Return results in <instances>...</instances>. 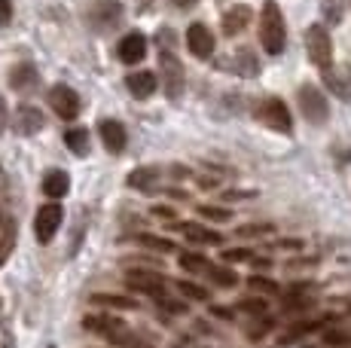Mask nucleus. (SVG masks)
I'll return each mask as SVG.
<instances>
[{"mask_svg": "<svg viewBox=\"0 0 351 348\" xmlns=\"http://www.w3.org/2000/svg\"><path fill=\"white\" fill-rule=\"evenodd\" d=\"M260 43L269 55H281L287 43V31H285V16H281L278 3L275 0H266L260 16Z\"/></svg>", "mask_w": 351, "mask_h": 348, "instance_id": "obj_1", "label": "nucleus"}, {"mask_svg": "<svg viewBox=\"0 0 351 348\" xmlns=\"http://www.w3.org/2000/svg\"><path fill=\"white\" fill-rule=\"evenodd\" d=\"M306 52L318 71H324V73L333 71V40H330L324 25H312V28L306 31Z\"/></svg>", "mask_w": 351, "mask_h": 348, "instance_id": "obj_2", "label": "nucleus"}, {"mask_svg": "<svg viewBox=\"0 0 351 348\" xmlns=\"http://www.w3.org/2000/svg\"><path fill=\"white\" fill-rule=\"evenodd\" d=\"M125 284H128V290L153 297L156 303L168 297V278L162 275V272H153V269H128Z\"/></svg>", "mask_w": 351, "mask_h": 348, "instance_id": "obj_3", "label": "nucleus"}, {"mask_svg": "<svg viewBox=\"0 0 351 348\" xmlns=\"http://www.w3.org/2000/svg\"><path fill=\"white\" fill-rule=\"evenodd\" d=\"M83 327L92 333H98V336L110 339V343H128V327L123 318H117V314H86L83 318Z\"/></svg>", "mask_w": 351, "mask_h": 348, "instance_id": "obj_4", "label": "nucleus"}, {"mask_svg": "<svg viewBox=\"0 0 351 348\" xmlns=\"http://www.w3.org/2000/svg\"><path fill=\"white\" fill-rule=\"evenodd\" d=\"M296 98H300V110H302V116H306L308 123H315V125L327 123L330 104H327V98L318 92V86H302Z\"/></svg>", "mask_w": 351, "mask_h": 348, "instance_id": "obj_5", "label": "nucleus"}, {"mask_svg": "<svg viewBox=\"0 0 351 348\" xmlns=\"http://www.w3.org/2000/svg\"><path fill=\"white\" fill-rule=\"evenodd\" d=\"M62 217H64V211H62V205H43V208L37 211V220H34V232H37V242L40 245H49L52 238H56V232H58V226H62Z\"/></svg>", "mask_w": 351, "mask_h": 348, "instance_id": "obj_6", "label": "nucleus"}, {"mask_svg": "<svg viewBox=\"0 0 351 348\" xmlns=\"http://www.w3.org/2000/svg\"><path fill=\"white\" fill-rule=\"evenodd\" d=\"M260 119L269 125V129L281 132V135H290V129H293L290 110H287V104L281 101V98H269V101H263V107H260Z\"/></svg>", "mask_w": 351, "mask_h": 348, "instance_id": "obj_7", "label": "nucleus"}, {"mask_svg": "<svg viewBox=\"0 0 351 348\" xmlns=\"http://www.w3.org/2000/svg\"><path fill=\"white\" fill-rule=\"evenodd\" d=\"M159 68H162V79H165V92L168 98H180V92H184V68H180V62L174 58V52H165L162 49L159 55Z\"/></svg>", "mask_w": 351, "mask_h": 348, "instance_id": "obj_8", "label": "nucleus"}, {"mask_svg": "<svg viewBox=\"0 0 351 348\" xmlns=\"http://www.w3.org/2000/svg\"><path fill=\"white\" fill-rule=\"evenodd\" d=\"M49 107L62 119H77L80 116V95L71 86L58 83V86H52V92H49Z\"/></svg>", "mask_w": 351, "mask_h": 348, "instance_id": "obj_9", "label": "nucleus"}, {"mask_svg": "<svg viewBox=\"0 0 351 348\" xmlns=\"http://www.w3.org/2000/svg\"><path fill=\"white\" fill-rule=\"evenodd\" d=\"M186 46H190V52L195 58H211L217 43H214V34L205 25H190V31H186Z\"/></svg>", "mask_w": 351, "mask_h": 348, "instance_id": "obj_10", "label": "nucleus"}, {"mask_svg": "<svg viewBox=\"0 0 351 348\" xmlns=\"http://www.w3.org/2000/svg\"><path fill=\"white\" fill-rule=\"evenodd\" d=\"M98 135L101 140H104V147H107V153H123L125 150V129H123V123H117V119H104V123L98 125Z\"/></svg>", "mask_w": 351, "mask_h": 348, "instance_id": "obj_11", "label": "nucleus"}, {"mask_svg": "<svg viewBox=\"0 0 351 348\" xmlns=\"http://www.w3.org/2000/svg\"><path fill=\"white\" fill-rule=\"evenodd\" d=\"M147 55V37L144 34H125L119 40V58H123L125 64H138L141 58Z\"/></svg>", "mask_w": 351, "mask_h": 348, "instance_id": "obj_12", "label": "nucleus"}, {"mask_svg": "<svg viewBox=\"0 0 351 348\" xmlns=\"http://www.w3.org/2000/svg\"><path fill=\"white\" fill-rule=\"evenodd\" d=\"M125 86L134 98H150L159 83H156V73L153 71H134V73L125 77Z\"/></svg>", "mask_w": 351, "mask_h": 348, "instance_id": "obj_13", "label": "nucleus"}, {"mask_svg": "<svg viewBox=\"0 0 351 348\" xmlns=\"http://www.w3.org/2000/svg\"><path fill=\"white\" fill-rule=\"evenodd\" d=\"M247 22H251V6H232V10H226V16H223V34L235 37L239 31L247 28Z\"/></svg>", "mask_w": 351, "mask_h": 348, "instance_id": "obj_14", "label": "nucleus"}, {"mask_svg": "<svg viewBox=\"0 0 351 348\" xmlns=\"http://www.w3.org/2000/svg\"><path fill=\"white\" fill-rule=\"evenodd\" d=\"M67 190H71V177H67L64 171H49L43 177V192L49 199H62V196H67Z\"/></svg>", "mask_w": 351, "mask_h": 348, "instance_id": "obj_15", "label": "nucleus"}, {"mask_svg": "<svg viewBox=\"0 0 351 348\" xmlns=\"http://www.w3.org/2000/svg\"><path fill=\"white\" fill-rule=\"evenodd\" d=\"M12 251H16V223L12 217H3L0 220V266L12 257Z\"/></svg>", "mask_w": 351, "mask_h": 348, "instance_id": "obj_16", "label": "nucleus"}, {"mask_svg": "<svg viewBox=\"0 0 351 348\" xmlns=\"http://www.w3.org/2000/svg\"><path fill=\"white\" fill-rule=\"evenodd\" d=\"M10 83L16 92H31L34 86H37V71H34L31 64H19V68L10 71Z\"/></svg>", "mask_w": 351, "mask_h": 348, "instance_id": "obj_17", "label": "nucleus"}, {"mask_svg": "<svg viewBox=\"0 0 351 348\" xmlns=\"http://www.w3.org/2000/svg\"><path fill=\"white\" fill-rule=\"evenodd\" d=\"M178 229L184 232L190 242H199V245H220V236L214 229H205L202 223H178Z\"/></svg>", "mask_w": 351, "mask_h": 348, "instance_id": "obj_18", "label": "nucleus"}, {"mask_svg": "<svg viewBox=\"0 0 351 348\" xmlns=\"http://www.w3.org/2000/svg\"><path fill=\"white\" fill-rule=\"evenodd\" d=\"M40 129H43V113H37L34 107H22L19 110V132L22 135H34Z\"/></svg>", "mask_w": 351, "mask_h": 348, "instance_id": "obj_19", "label": "nucleus"}, {"mask_svg": "<svg viewBox=\"0 0 351 348\" xmlns=\"http://www.w3.org/2000/svg\"><path fill=\"white\" fill-rule=\"evenodd\" d=\"M64 144H67V150H73L77 156H86V153H89V132L86 129H67Z\"/></svg>", "mask_w": 351, "mask_h": 348, "instance_id": "obj_20", "label": "nucleus"}, {"mask_svg": "<svg viewBox=\"0 0 351 348\" xmlns=\"http://www.w3.org/2000/svg\"><path fill=\"white\" fill-rule=\"evenodd\" d=\"M92 303L107 306V309H134V299L123 293H92Z\"/></svg>", "mask_w": 351, "mask_h": 348, "instance_id": "obj_21", "label": "nucleus"}, {"mask_svg": "<svg viewBox=\"0 0 351 348\" xmlns=\"http://www.w3.org/2000/svg\"><path fill=\"white\" fill-rule=\"evenodd\" d=\"M159 169H138V171H132L128 174V186H134V190H147L150 192V186H153V180H159Z\"/></svg>", "mask_w": 351, "mask_h": 348, "instance_id": "obj_22", "label": "nucleus"}, {"mask_svg": "<svg viewBox=\"0 0 351 348\" xmlns=\"http://www.w3.org/2000/svg\"><path fill=\"white\" fill-rule=\"evenodd\" d=\"M205 275L214 281V287H235L239 284V275H235L229 266H208Z\"/></svg>", "mask_w": 351, "mask_h": 348, "instance_id": "obj_23", "label": "nucleus"}, {"mask_svg": "<svg viewBox=\"0 0 351 348\" xmlns=\"http://www.w3.org/2000/svg\"><path fill=\"white\" fill-rule=\"evenodd\" d=\"M180 269L190 272V275H202V272H208V260L202 257V253L184 251V253H180Z\"/></svg>", "mask_w": 351, "mask_h": 348, "instance_id": "obj_24", "label": "nucleus"}, {"mask_svg": "<svg viewBox=\"0 0 351 348\" xmlns=\"http://www.w3.org/2000/svg\"><path fill=\"white\" fill-rule=\"evenodd\" d=\"M138 245L150 247V251H159V253H174V242H168V238H159V236H150V232L138 236Z\"/></svg>", "mask_w": 351, "mask_h": 348, "instance_id": "obj_25", "label": "nucleus"}, {"mask_svg": "<svg viewBox=\"0 0 351 348\" xmlns=\"http://www.w3.org/2000/svg\"><path fill=\"white\" fill-rule=\"evenodd\" d=\"M321 327V321H300V324H293L290 330L285 333V343H293V339L306 336V333H315Z\"/></svg>", "mask_w": 351, "mask_h": 348, "instance_id": "obj_26", "label": "nucleus"}, {"mask_svg": "<svg viewBox=\"0 0 351 348\" xmlns=\"http://www.w3.org/2000/svg\"><path fill=\"white\" fill-rule=\"evenodd\" d=\"M178 290L184 293L186 299H195V303H205L208 299V290L205 287H199L195 281H178Z\"/></svg>", "mask_w": 351, "mask_h": 348, "instance_id": "obj_27", "label": "nucleus"}, {"mask_svg": "<svg viewBox=\"0 0 351 348\" xmlns=\"http://www.w3.org/2000/svg\"><path fill=\"white\" fill-rule=\"evenodd\" d=\"M321 12H324V22L336 25L342 18V0H321Z\"/></svg>", "mask_w": 351, "mask_h": 348, "instance_id": "obj_28", "label": "nucleus"}, {"mask_svg": "<svg viewBox=\"0 0 351 348\" xmlns=\"http://www.w3.org/2000/svg\"><path fill=\"white\" fill-rule=\"evenodd\" d=\"M235 309L247 312V314H266L269 306H266V299H263V297H256V299H239V306H235Z\"/></svg>", "mask_w": 351, "mask_h": 348, "instance_id": "obj_29", "label": "nucleus"}, {"mask_svg": "<svg viewBox=\"0 0 351 348\" xmlns=\"http://www.w3.org/2000/svg\"><path fill=\"white\" fill-rule=\"evenodd\" d=\"M269 232H272V223H247V226H239L235 236L247 238V236H269Z\"/></svg>", "mask_w": 351, "mask_h": 348, "instance_id": "obj_30", "label": "nucleus"}, {"mask_svg": "<svg viewBox=\"0 0 351 348\" xmlns=\"http://www.w3.org/2000/svg\"><path fill=\"white\" fill-rule=\"evenodd\" d=\"M199 214H202L205 220H214V223H226V220L232 217V214H229L226 208H214V205H202Z\"/></svg>", "mask_w": 351, "mask_h": 348, "instance_id": "obj_31", "label": "nucleus"}, {"mask_svg": "<svg viewBox=\"0 0 351 348\" xmlns=\"http://www.w3.org/2000/svg\"><path fill=\"white\" fill-rule=\"evenodd\" d=\"M272 327H275V321H272V318H266V314H260V321H256L251 330H247V336H251V339H263L269 330H272Z\"/></svg>", "mask_w": 351, "mask_h": 348, "instance_id": "obj_32", "label": "nucleus"}, {"mask_svg": "<svg viewBox=\"0 0 351 348\" xmlns=\"http://www.w3.org/2000/svg\"><path fill=\"white\" fill-rule=\"evenodd\" d=\"M247 284H251L256 293H278V284H275L272 278H260V275H254L251 281H247Z\"/></svg>", "mask_w": 351, "mask_h": 348, "instance_id": "obj_33", "label": "nucleus"}, {"mask_svg": "<svg viewBox=\"0 0 351 348\" xmlns=\"http://www.w3.org/2000/svg\"><path fill=\"white\" fill-rule=\"evenodd\" d=\"M226 263H241V260H254V253L247 247H232V251H223Z\"/></svg>", "mask_w": 351, "mask_h": 348, "instance_id": "obj_34", "label": "nucleus"}, {"mask_svg": "<svg viewBox=\"0 0 351 348\" xmlns=\"http://www.w3.org/2000/svg\"><path fill=\"white\" fill-rule=\"evenodd\" d=\"M324 343L327 345H342V343H351V336L348 333H342V330H330L327 336H324Z\"/></svg>", "mask_w": 351, "mask_h": 348, "instance_id": "obj_35", "label": "nucleus"}, {"mask_svg": "<svg viewBox=\"0 0 351 348\" xmlns=\"http://www.w3.org/2000/svg\"><path fill=\"white\" fill-rule=\"evenodd\" d=\"M12 22V0H0V25Z\"/></svg>", "mask_w": 351, "mask_h": 348, "instance_id": "obj_36", "label": "nucleus"}, {"mask_svg": "<svg viewBox=\"0 0 351 348\" xmlns=\"http://www.w3.org/2000/svg\"><path fill=\"white\" fill-rule=\"evenodd\" d=\"M159 306H162V309H168V312H171V314H180V312H186L184 309V303H174V299H159Z\"/></svg>", "mask_w": 351, "mask_h": 348, "instance_id": "obj_37", "label": "nucleus"}, {"mask_svg": "<svg viewBox=\"0 0 351 348\" xmlns=\"http://www.w3.org/2000/svg\"><path fill=\"white\" fill-rule=\"evenodd\" d=\"M6 119H10L6 116V101H3V95H0V135L6 132Z\"/></svg>", "mask_w": 351, "mask_h": 348, "instance_id": "obj_38", "label": "nucleus"}, {"mask_svg": "<svg viewBox=\"0 0 351 348\" xmlns=\"http://www.w3.org/2000/svg\"><path fill=\"white\" fill-rule=\"evenodd\" d=\"M153 214H156V217H171V208H162V205H159V208H153Z\"/></svg>", "mask_w": 351, "mask_h": 348, "instance_id": "obj_39", "label": "nucleus"}, {"mask_svg": "<svg viewBox=\"0 0 351 348\" xmlns=\"http://www.w3.org/2000/svg\"><path fill=\"white\" fill-rule=\"evenodd\" d=\"M128 348H153V345H147V343H132Z\"/></svg>", "mask_w": 351, "mask_h": 348, "instance_id": "obj_40", "label": "nucleus"}, {"mask_svg": "<svg viewBox=\"0 0 351 348\" xmlns=\"http://www.w3.org/2000/svg\"><path fill=\"white\" fill-rule=\"evenodd\" d=\"M174 3H180V6H190V3H195V0H174Z\"/></svg>", "mask_w": 351, "mask_h": 348, "instance_id": "obj_41", "label": "nucleus"}]
</instances>
